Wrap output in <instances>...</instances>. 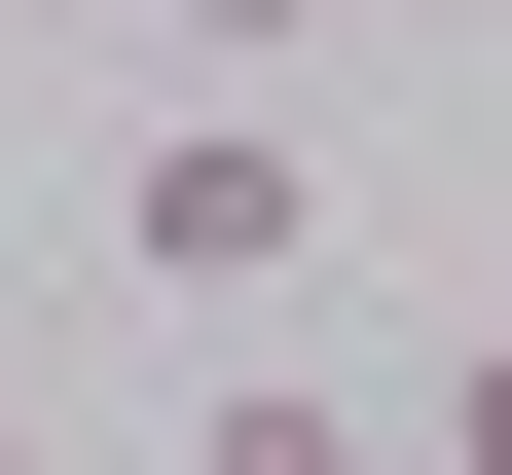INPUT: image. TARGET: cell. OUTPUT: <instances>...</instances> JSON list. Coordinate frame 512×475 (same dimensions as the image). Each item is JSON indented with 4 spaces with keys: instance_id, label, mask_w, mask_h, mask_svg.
I'll use <instances>...</instances> for the list:
<instances>
[{
    "instance_id": "1",
    "label": "cell",
    "mask_w": 512,
    "mask_h": 475,
    "mask_svg": "<svg viewBox=\"0 0 512 475\" xmlns=\"http://www.w3.org/2000/svg\"><path fill=\"white\" fill-rule=\"evenodd\" d=\"M110 256H147L183 329H256L293 256H330V147H293V110H183V147H110Z\"/></svg>"
},
{
    "instance_id": "4",
    "label": "cell",
    "mask_w": 512,
    "mask_h": 475,
    "mask_svg": "<svg viewBox=\"0 0 512 475\" xmlns=\"http://www.w3.org/2000/svg\"><path fill=\"white\" fill-rule=\"evenodd\" d=\"M0 475H37V439H0Z\"/></svg>"
},
{
    "instance_id": "2",
    "label": "cell",
    "mask_w": 512,
    "mask_h": 475,
    "mask_svg": "<svg viewBox=\"0 0 512 475\" xmlns=\"http://www.w3.org/2000/svg\"><path fill=\"white\" fill-rule=\"evenodd\" d=\"M147 37H183L220 110H293V37H330V0H147Z\"/></svg>"
},
{
    "instance_id": "3",
    "label": "cell",
    "mask_w": 512,
    "mask_h": 475,
    "mask_svg": "<svg viewBox=\"0 0 512 475\" xmlns=\"http://www.w3.org/2000/svg\"><path fill=\"white\" fill-rule=\"evenodd\" d=\"M403 475H512V329H476V366H439V402H403Z\"/></svg>"
}]
</instances>
